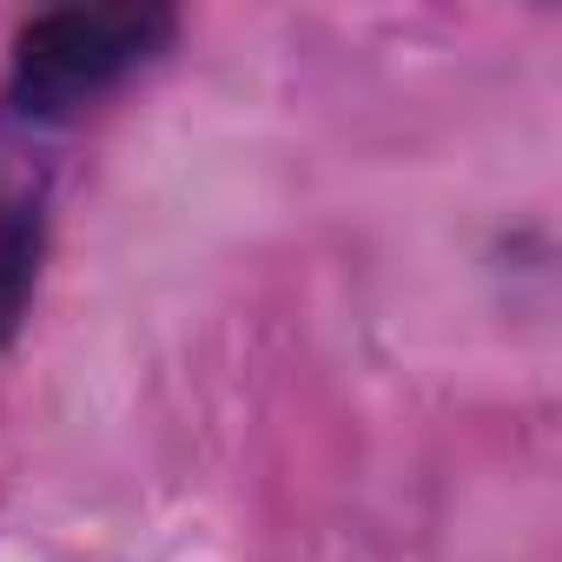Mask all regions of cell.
Masks as SVG:
<instances>
[{
    "label": "cell",
    "mask_w": 562,
    "mask_h": 562,
    "mask_svg": "<svg viewBox=\"0 0 562 562\" xmlns=\"http://www.w3.org/2000/svg\"><path fill=\"white\" fill-rule=\"evenodd\" d=\"M172 34L166 8H133V0H113V8H54L21 34L14 54V100L21 113H74L93 93H106L120 74H133L146 54H159Z\"/></svg>",
    "instance_id": "6da1fadb"
},
{
    "label": "cell",
    "mask_w": 562,
    "mask_h": 562,
    "mask_svg": "<svg viewBox=\"0 0 562 562\" xmlns=\"http://www.w3.org/2000/svg\"><path fill=\"white\" fill-rule=\"evenodd\" d=\"M34 232L27 225H8L0 232V345L14 338V325H21V312H27V299H34Z\"/></svg>",
    "instance_id": "7a4b0ae2"
}]
</instances>
